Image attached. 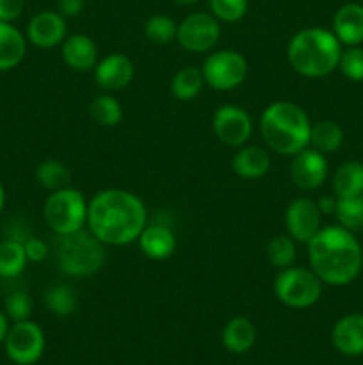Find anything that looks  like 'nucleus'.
<instances>
[{
  "instance_id": "nucleus-31",
  "label": "nucleus",
  "mask_w": 363,
  "mask_h": 365,
  "mask_svg": "<svg viewBox=\"0 0 363 365\" xmlns=\"http://www.w3.org/2000/svg\"><path fill=\"white\" fill-rule=\"evenodd\" d=\"M178 24L167 14H153L144 25V36L153 45H167L177 39Z\"/></svg>"
},
{
  "instance_id": "nucleus-4",
  "label": "nucleus",
  "mask_w": 363,
  "mask_h": 365,
  "mask_svg": "<svg viewBox=\"0 0 363 365\" xmlns=\"http://www.w3.org/2000/svg\"><path fill=\"white\" fill-rule=\"evenodd\" d=\"M308 116L299 106L292 102H274L265 107L260 116V132L273 152L294 157L310 146Z\"/></svg>"
},
{
  "instance_id": "nucleus-33",
  "label": "nucleus",
  "mask_w": 363,
  "mask_h": 365,
  "mask_svg": "<svg viewBox=\"0 0 363 365\" xmlns=\"http://www.w3.org/2000/svg\"><path fill=\"white\" fill-rule=\"evenodd\" d=\"M210 13L224 24H235L248 13V0H209Z\"/></svg>"
},
{
  "instance_id": "nucleus-19",
  "label": "nucleus",
  "mask_w": 363,
  "mask_h": 365,
  "mask_svg": "<svg viewBox=\"0 0 363 365\" xmlns=\"http://www.w3.org/2000/svg\"><path fill=\"white\" fill-rule=\"evenodd\" d=\"M63 61L75 71H89L98 63L96 43L85 34H73L63 41Z\"/></svg>"
},
{
  "instance_id": "nucleus-9",
  "label": "nucleus",
  "mask_w": 363,
  "mask_h": 365,
  "mask_svg": "<svg viewBox=\"0 0 363 365\" xmlns=\"http://www.w3.org/2000/svg\"><path fill=\"white\" fill-rule=\"evenodd\" d=\"M221 38L219 20L212 13H192L178 24L177 41L187 52L212 50Z\"/></svg>"
},
{
  "instance_id": "nucleus-3",
  "label": "nucleus",
  "mask_w": 363,
  "mask_h": 365,
  "mask_svg": "<svg viewBox=\"0 0 363 365\" xmlns=\"http://www.w3.org/2000/svg\"><path fill=\"white\" fill-rule=\"evenodd\" d=\"M342 43L333 31L308 27L292 36L287 57L294 71L302 77L319 78L333 73L342 57Z\"/></svg>"
},
{
  "instance_id": "nucleus-34",
  "label": "nucleus",
  "mask_w": 363,
  "mask_h": 365,
  "mask_svg": "<svg viewBox=\"0 0 363 365\" xmlns=\"http://www.w3.org/2000/svg\"><path fill=\"white\" fill-rule=\"evenodd\" d=\"M338 68L352 82L363 81V46H349L347 50L342 52Z\"/></svg>"
},
{
  "instance_id": "nucleus-30",
  "label": "nucleus",
  "mask_w": 363,
  "mask_h": 365,
  "mask_svg": "<svg viewBox=\"0 0 363 365\" xmlns=\"http://www.w3.org/2000/svg\"><path fill=\"white\" fill-rule=\"evenodd\" d=\"M335 216H337L340 227L351 232L363 230V195L338 198Z\"/></svg>"
},
{
  "instance_id": "nucleus-5",
  "label": "nucleus",
  "mask_w": 363,
  "mask_h": 365,
  "mask_svg": "<svg viewBox=\"0 0 363 365\" xmlns=\"http://www.w3.org/2000/svg\"><path fill=\"white\" fill-rule=\"evenodd\" d=\"M57 266L68 277H91L98 273L105 260L103 242L84 228L68 235H59L56 245Z\"/></svg>"
},
{
  "instance_id": "nucleus-13",
  "label": "nucleus",
  "mask_w": 363,
  "mask_h": 365,
  "mask_svg": "<svg viewBox=\"0 0 363 365\" xmlns=\"http://www.w3.org/2000/svg\"><path fill=\"white\" fill-rule=\"evenodd\" d=\"M290 178L301 191H315L327 178V160L312 146L295 153L290 164Z\"/></svg>"
},
{
  "instance_id": "nucleus-1",
  "label": "nucleus",
  "mask_w": 363,
  "mask_h": 365,
  "mask_svg": "<svg viewBox=\"0 0 363 365\" xmlns=\"http://www.w3.org/2000/svg\"><path fill=\"white\" fill-rule=\"evenodd\" d=\"M146 220L144 203L125 189L100 191L88 205L89 232L103 245L125 246L137 241Z\"/></svg>"
},
{
  "instance_id": "nucleus-21",
  "label": "nucleus",
  "mask_w": 363,
  "mask_h": 365,
  "mask_svg": "<svg viewBox=\"0 0 363 365\" xmlns=\"http://www.w3.org/2000/svg\"><path fill=\"white\" fill-rule=\"evenodd\" d=\"M27 45L25 38L14 25L0 21V71L16 68L23 61Z\"/></svg>"
},
{
  "instance_id": "nucleus-2",
  "label": "nucleus",
  "mask_w": 363,
  "mask_h": 365,
  "mask_svg": "<svg viewBox=\"0 0 363 365\" xmlns=\"http://www.w3.org/2000/svg\"><path fill=\"white\" fill-rule=\"evenodd\" d=\"M308 260L322 284L344 287L352 284L362 273L363 250L354 232L333 225L320 228L310 239Z\"/></svg>"
},
{
  "instance_id": "nucleus-23",
  "label": "nucleus",
  "mask_w": 363,
  "mask_h": 365,
  "mask_svg": "<svg viewBox=\"0 0 363 365\" xmlns=\"http://www.w3.org/2000/svg\"><path fill=\"white\" fill-rule=\"evenodd\" d=\"M331 187L337 198L363 195V164L358 160H347L340 164L333 175Z\"/></svg>"
},
{
  "instance_id": "nucleus-28",
  "label": "nucleus",
  "mask_w": 363,
  "mask_h": 365,
  "mask_svg": "<svg viewBox=\"0 0 363 365\" xmlns=\"http://www.w3.org/2000/svg\"><path fill=\"white\" fill-rule=\"evenodd\" d=\"M89 114L100 127H116L123 120V107L114 96L100 95L89 106Z\"/></svg>"
},
{
  "instance_id": "nucleus-40",
  "label": "nucleus",
  "mask_w": 363,
  "mask_h": 365,
  "mask_svg": "<svg viewBox=\"0 0 363 365\" xmlns=\"http://www.w3.org/2000/svg\"><path fill=\"white\" fill-rule=\"evenodd\" d=\"M7 331H9V324H7V316L4 312H0V342L6 339Z\"/></svg>"
},
{
  "instance_id": "nucleus-29",
  "label": "nucleus",
  "mask_w": 363,
  "mask_h": 365,
  "mask_svg": "<svg viewBox=\"0 0 363 365\" xmlns=\"http://www.w3.org/2000/svg\"><path fill=\"white\" fill-rule=\"evenodd\" d=\"M36 178H38V182L45 189L57 191V189L68 187L71 173L64 163L56 159H48L43 160V163L36 168Z\"/></svg>"
},
{
  "instance_id": "nucleus-14",
  "label": "nucleus",
  "mask_w": 363,
  "mask_h": 365,
  "mask_svg": "<svg viewBox=\"0 0 363 365\" xmlns=\"http://www.w3.org/2000/svg\"><path fill=\"white\" fill-rule=\"evenodd\" d=\"M66 18L59 11H41L28 21L27 36L39 48H53L66 39Z\"/></svg>"
},
{
  "instance_id": "nucleus-12",
  "label": "nucleus",
  "mask_w": 363,
  "mask_h": 365,
  "mask_svg": "<svg viewBox=\"0 0 363 365\" xmlns=\"http://www.w3.org/2000/svg\"><path fill=\"white\" fill-rule=\"evenodd\" d=\"M322 212L317 202L310 198H295L285 212V225L288 235L298 242H310V239L320 230Z\"/></svg>"
},
{
  "instance_id": "nucleus-15",
  "label": "nucleus",
  "mask_w": 363,
  "mask_h": 365,
  "mask_svg": "<svg viewBox=\"0 0 363 365\" xmlns=\"http://www.w3.org/2000/svg\"><path fill=\"white\" fill-rule=\"evenodd\" d=\"M134 78V64L125 53H109L95 66V81L105 91H120Z\"/></svg>"
},
{
  "instance_id": "nucleus-37",
  "label": "nucleus",
  "mask_w": 363,
  "mask_h": 365,
  "mask_svg": "<svg viewBox=\"0 0 363 365\" xmlns=\"http://www.w3.org/2000/svg\"><path fill=\"white\" fill-rule=\"evenodd\" d=\"M25 7V0H0V21L13 24L21 16Z\"/></svg>"
},
{
  "instance_id": "nucleus-24",
  "label": "nucleus",
  "mask_w": 363,
  "mask_h": 365,
  "mask_svg": "<svg viewBox=\"0 0 363 365\" xmlns=\"http://www.w3.org/2000/svg\"><path fill=\"white\" fill-rule=\"evenodd\" d=\"M344 143V130L333 120H322L312 125L310 130V146L320 153H333Z\"/></svg>"
},
{
  "instance_id": "nucleus-38",
  "label": "nucleus",
  "mask_w": 363,
  "mask_h": 365,
  "mask_svg": "<svg viewBox=\"0 0 363 365\" xmlns=\"http://www.w3.org/2000/svg\"><path fill=\"white\" fill-rule=\"evenodd\" d=\"M85 6V0H59L57 2V7H59V13L63 14L64 18L70 16H78L82 13Z\"/></svg>"
},
{
  "instance_id": "nucleus-8",
  "label": "nucleus",
  "mask_w": 363,
  "mask_h": 365,
  "mask_svg": "<svg viewBox=\"0 0 363 365\" xmlns=\"http://www.w3.org/2000/svg\"><path fill=\"white\" fill-rule=\"evenodd\" d=\"M205 84L217 91H231L248 77V61L235 50H219L210 53L203 63Z\"/></svg>"
},
{
  "instance_id": "nucleus-18",
  "label": "nucleus",
  "mask_w": 363,
  "mask_h": 365,
  "mask_svg": "<svg viewBox=\"0 0 363 365\" xmlns=\"http://www.w3.org/2000/svg\"><path fill=\"white\" fill-rule=\"evenodd\" d=\"M139 248L148 259L166 260L177 250V237L164 223H152L142 228L139 235Z\"/></svg>"
},
{
  "instance_id": "nucleus-42",
  "label": "nucleus",
  "mask_w": 363,
  "mask_h": 365,
  "mask_svg": "<svg viewBox=\"0 0 363 365\" xmlns=\"http://www.w3.org/2000/svg\"><path fill=\"white\" fill-rule=\"evenodd\" d=\"M174 4H178V6H191V4H196L198 0H173Z\"/></svg>"
},
{
  "instance_id": "nucleus-25",
  "label": "nucleus",
  "mask_w": 363,
  "mask_h": 365,
  "mask_svg": "<svg viewBox=\"0 0 363 365\" xmlns=\"http://www.w3.org/2000/svg\"><path fill=\"white\" fill-rule=\"evenodd\" d=\"M203 84H205V77H203L201 68L185 66L174 73L171 81V93L177 100L189 102L201 93Z\"/></svg>"
},
{
  "instance_id": "nucleus-6",
  "label": "nucleus",
  "mask_w": 363,
  "mask_h": 365,
  "mask_svg": "<svg viewBox=\"0 0 363 365\" xmlns=\"http://www.w3.org/2000/svg\"><path fill=\"white\" fill-rule=\"evenodd\" d=\"M88 205L84 195L78 189L63 187L52 191L43 207V217L50 230L57 235L78 232L88 223Z\"/></svg>"
},
{
  "instance_id": "nucleus-35",
  "label": "nucleus",
  "mask_w": 363,
  "mask_h": 365,
  "mask_svg": "<svg viewBox=\"0 0 363 365\" xmlns=\"http://www.w3.org/2000/svg\"><path fill=\"white\" fill-rule=\"evenodd\" d=\"M32 314V302L25 291H14L6 298V316L14 323L27 321Z\"/></svg>"
},
{
  "instance_id": "nucleus-20",
  "label": "nucleus",
  "mask_w": 363,
  "mask_h": 365,
  "mask_svg": "<svg viewBox=\"0 0 363 365\" xmlns=\"http://www.w3.org/2000/svg\"><path fill=\"white\" fill-rule=\"evenodd\" d=\"M231 168L235 173L248 180L262 178L270 168V157L262 146H244L231 159Z\"/></svg>"
},
{
  "instance_id": "nucleus-41",
  "label": "nucleus",
  "mask_w": 363,
  "mask_h": 365,
  "mask_svg": "<svg viewBox=\"0 0 363 365\" xmlns=\"http://www.w3.org/2000/svg\"><path fill=\"white\" fill-rule=\"evenodd\" d=\"M4 205H6V191H4V185L0 184V212H2Z\"/></svg>"
},
{
  "instance_id": "nucleus-32",
  "label": "nucleus",
  "mask_w": 363,
  "mask_h": 365,
  "mask_svg": "<svg viewBox=\"0 0 363 365\" xmlns=\"http://www.w3.org/2000/svg\"><path fill=\"white\" fill-rule=\"evenodd\" d=\"M267 260L273 264L276 269L294 266L295 260V242L290 235H276L270 239L267 245Z\"/></svg>"
},
{
  "instance_id": "nucleus-17",
  "label": "nucleus",
  "mask_w": 363,
  "mask_h": 365,
  "mask_svg": "<svg viewBox=\"0 0 363 365\" xmlns=\"http://www.w3.org/2000/svg\"><path fill=\"white\" fill-rule=\"evenodd\" d=\"M333 34L345 46H359L363 43V6L349 2L338 7L333 16Z\"/></svg>"
},
{
  "instance_id": "nucleus-39",
  "label": "nucleus",
  "mask_w": 363,
  "mask_h": 365,
  "mask_svg": "<svg viewBox=\"0 0 363 365\" xmlns=\"http://www.w3.org/2000/svg\"><path fill=\"white\" fill-rule=\"evenodd\" d=\"M337 196H322V198L317 202V207H319V210L322 214H335V210H337Z\"/></svg>"
},
{
  "instance_id": "nucleus-7",
  "label": "nucleus",
  "mask_w": 363,
  "mask_h": 365,
  "mask_svg": "<svg viewBox=\"0 0 363 365\" xmlns=\"http://www.w3.org/2000/svg\"><path fill=\"white\" fill-rule=\"evenodd\" d=\"M274 294L290 309H308L322 294V280L306 267H285L274 280Z\"/></svg>"
},
{
  "instance_id": "nucleus-27",
  "label": "nucleus",
  "mask_w": 363,
  "mask_h": 365,
  "mask_svg": "<svg viewBox=\"0 0 363 365\" xmlns=\"http://www.w3.org/2000/svg\"><path fill=\"white\" fill-rule=\"evenodd\" d=\"M45 305L56 316H71L78 307L77 292L73 291V287L66 284L52 285L45 292Z\"/></svg>"
},
{
  "instance_id": "nucleus-36",
  "label": "nucleus",
  "mask_w": 363,
  "mask_h": 365,
  "mask_svg": "<svg viewBox=\"0 0 363 365\" xmlns=\"http://www.w3.org/2000/svg\"><path fill=\"white\" fill-rule=\"evenodd\" d=\"M23 248L27 260H31V262H43L48 257V246L38 237H27V241L23 242Z\"/></svg>"
},
{
  "instance_id": "nucleus-10",
  "label": "nucleus",
  "mask_w": 363,
  "mask_h": 365,
  "mask_svg": "<svg viewBox=\"0 0 363 365\" xmlns=\"http://www.w3.org/2000/svg\"><path fill=\"white\" fill-rule=\"evenodd\" d=\"M4 344H6L7 356L14 364L32 365L41 359L45 351V335L41 328L32 321H20L9 328Z\"/></svg>"
},
{
  "instance_id": "nucleus-22",
  "label": "nucleus",
  "mask_w": 363,
  "mask_h": 365,
  "mask_svg": "<svg viewBox=\"0 0 363 365\" xmlns=\"http://www.w3.org/2000/svg\"><path fill=\"white\" fill-rule=\"evenodd\" d=\"M256 330L255 324L248 317H233L228 321V324L223 330V344L228 351L235 355L248 353L255 346Z\"/></svg>"
},
{
  "instance_id": "nucleus-26",
  "label": "nucleus",
  "mask_w": 363,
  "mask_h": 365,
  "mask_svg": "<svg viewBox=\"0 0 363 365\" xmlns=\"http://www.w3.org/2000/svg\"><path fill=\"white\" fill-rule=\"evenodd\" d=\"M27 264L23 242L7 239L0 242V278H16Z\"/></svg>"
},
{
  "instance_id": "nucleus-11",
  "label": "nucleus",
  "mask_w": 363,
  "mask_h": 365,
  "mask_svg": "<svg viewBox=\"0 0 363 365\" xmlns=\"http://www.w3.org/2000/svg\"><path fill=\"white\" fill-rule=\"evenodd\" d=\"M212 125L217 139L228 146H244L253 134V120L248 110L231 103L221 106L214 113Z\"/></svg>"
},
{
  "instance_id": "nucleus-16",
  "label": "nucleus",
  "mask_w": 363,
  "mask_h": 365,
  "mask_svg": "<svg viewBox=\"0 0 363 365\" xmlns=\"http://www.w3.org/2000/svg\"><path fill=\"white\" fill-rule=\"evenodd\" d=\"M331 342L345 356L363 355V314H347L335 323Z\"/></svg>"
}]
</instances>
